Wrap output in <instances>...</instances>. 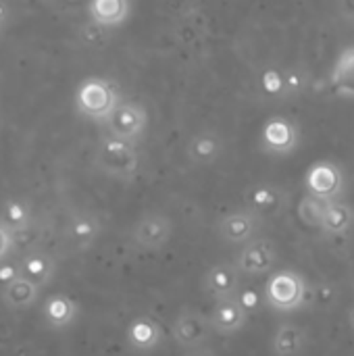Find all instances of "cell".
Masks as SVG:
<instances>
[{
    "label": "cell",
    "instance_id": "6da1fadb",
    "mask_svg": "<svg viewBox=\"0 0 354 356\" xmlns=\"http://www.w3.org/2000/svg\"><path fill=\"white\" fill-rule=\"evenodd\" d=\"M73 100H75V111L81 117L102 125L113 115V111L123 102L117 83L108 77H98V75L81 79Z\"/></svg>",
    "mask_w": 354,
    "mask_h": 356
},
{
    "label": "cell",
    "instance_id": "7a4b0ae2",
    "mask_svg": "<svg viewBox=\"0 0 354 356\" xmlns=\"http://www.w3.org/2000/svg\"><path fill=\"white\" fill-rule=\"evenodd\" d=\"M94 163L104 175L121 179V181H129L140 171V152L136 144H129L111 134H104L98 140Z\"/></svg>",
    "mask_w": 354,
    "mask_h": 356
},
{
    "label": "cell",
    "instance_id": "3957f363",
    "mask_svg": "<svg viewBox=\"0 0 354 356\" xmlns=\"http://www.w3.org/2000/svg\"><path fill=\"white\" fill-rule=\"evenodd\" d=\"M265 302L277 313H294L309 302V284L294 269H277L265 284Z\"/></svg>",
    "mask_w": 354,
    "mask_h": 356
},
{
    "label": "cell",
    "instance_id": "277c9868",
    "mask_svg": "<svg viewBox=\"0 0 354 356\" xmlns=\"http://www.w3.org/2000/svg\"><path fill=\"white\" fill-rule=\"evenodd\" d=\"M305 188L307 194L330 204L344 200L346 192V177L338 163L334 161H315L305 173Z\"/></svg>",
    "mask_w": 354,
    "mask_h": 356
},
{
    "label": "cell",
    "instance_id": "5b68a950",
    "mask_svg": "<svg viewBox=\"0 0 354 356\" xmlns=\"http://www.w3.org/2000/svg\"><path fill=\"white\" fill-rule=\"evenodd\" d=\"M213 336L215 334L211 330L209 315H204L196 309H182L171 323V340L184 353L209 346Z\"/></svg>",
    "mask_w": 354,
    "mask_h": 356
},
{
    "label": "cell",
    "instance_id": "8992f818",
    "mask_svg": "<svg viewBox=\"0 0 354 356\" xmlns=\"http://www.w3.org/2000/svg\"><path fill=\"white\" fill-rule=\"evenodd\" d=\"M104 127L111 136L138 146L148 129V111L142 102L123 100L106 119Z\"/></svg>",
    "mask_w": 354,
    "mask_h": 356
},
{
    "label": "cell",
    "instance_id": "52a82bcc",
    "mask_svg": "<svg viewBox=\"0 0 354 356\" xmlns=\"http://www.w3.org/2000/svg\"><path fill=\"white\" fill-rule=\"evenodd\" d=\"M129 238L134 246H138L140 250L159 252L173 238V221L165 213H159V211L146 213L134 223Z\"/></svg>",
    "mask_w": 354,
    "mask_h": 356
},
{
    "label": "cell",
    "instance_id": "ba28073f",
    "mask_svg": "<svg viewBox=\"0 0 354 356\" xmlns=\"http://www.w3.org/2000/svg\"><path fill=\"white\" fill-rule=\"evenodd\" d=\"M263 227V217L250 209H236L225 213L217 223V236L230 246H246L257 240V234Z\"/></svg>",
    "mask_w": 354,
    "mask_h": 356
},
{
    "label": "cell",
    "instance_id": "9c48e42d",
    "mask_svg": "<svg viewBox=\"0 0 354 356\" xmlns=\"http://www.w3.org/2000/svg\"><path fill=\"white\" fill-rule=\"evenodd\" d=\"M277 246L273 240L267 238H257L250 244L242 246L238 252L234 265L240 271V275L246 277H261V275H271L275 265H277Z\"/></svg>",
    "mask_w": 354,
    "mask_h": 356
},
{
    "label": "cell",
    "instance_id": "30bf717a",
    "mask_svg": "<svg viewBox=\"0 0 354 356\" xmlns=\"http://www.w3.org/2000/svg\"><path fill=\"white\" fill-rule=\"evenodd\" d=\"M300 142L298 127L292 119L275 115L261 129V150L271 156H290Z\"/></svg>",
    "mask_w": 354,
    "mask_h": 356
},
{
    "label": "cell",
    "instance_id": "8fae6325",
    "mask_svg": "<svg viewBox=\"0 0 354 356\" xmlns=\"http://www.w3.org/2000/svg\"><path fill=\"white\" fill-rule=\"evenodd\" d=\"M246 209L255 211L259 217H277L288 209V198L290 194L277 186V184H255L252 188L246 190Z\"/></svg>",
    "mask_w": 354,
    "mask_h": 356
},
{
    "label": "cell",
    "instance_id": "7c38bea8",
    "mask_svg": "<svg viewBox=\"0 0 354 356\" xmlns=\"http://www.w3.org/2000/svg\"><path fill=\"white\" fill-rule=\"evenodd\" d=\"M240 271L236 269L234 263H215L213 267H209V271L202 277V288L204 292L215 300H230V298H238L240 294Z\"/></svg>",
    "mask_w": 354,
    "mask_h": 356
},
{
    "label": "cell",
    "instance_id": "4fadbf2b",
    "mask_svg": "<svg viewBox=\"0 0 354 356\" xmlns=\"http://www.w3.org/2000/svg\"><path fill=\"white\" fill-rule=\"evenodd\" d=\"M248 317H250L248 311L242 307V302L238 298L215 302L211 313H209L211 330L215 336H221V338H230V336L240 334L246 327Z\"/></svg>",
    "mask_w": 354,
    "mask_h": 356
},
{
    "label": "cell",
    "instance_id": "5bb4252c",
    "mask_svg": "<svg viewBox=\"0 0 354 356\" xmlns=\"http://www.w3.org/2000/svg\"><path fill=\"white\" fill-rule=\"evenodd\" d=\"M223 152H225V140L215 129L196 131L186 146V156L190 159V163L200 167L217 163L223 156Z\"/></svg>",
    "mask_w": 354,
    "mask_h": 356
},
{
    "label": "cell",
    "instance_id": "9a60e30c",
    "mask_svg": "<svg viewBox=\"0 0 354 356\" xmlns=\"http://www.w3.org/2000/svg\"><path fill=\"white\" fill-rule=\"evenodd\" d=\"M125 342L134 353L148 355L163 344V330L150 317H136L125 330Z\"/></svg>",
    "mask_w": 354,
    "mask_h": 356
},
{
    "label": "cell",
    "instance_id": "2e32d148",
    "mask_svg": "<svg viewBox=\"0 0 354 356\" xmlns=\"http://www.w3.org/2000/svg\"><path fill=\"white\" fill-rule=\"evenodd\" d=\"M79 307L67 294H50L42 305V317L50 330H67L77 321Z\"/></svg>",
    "mask_w": 354,
    "mask_h": 356
},
{
    "label": "cell",
    "instance_id": "e0dca14e",
    "mask_svg": "<svg viewBox=\"0 0 354 356\" xmlns=\"http://www.w3.org/2000/svg\"><path fill=\"white\" fill-rule=\"evenodd\" d=\"M131 2L127 0H92L86 6L88 19L104 29L123 25L131 15Z\"/></svg>",
    "mask_w": 354,
    "mask_h": 356
},
{
    "label": "cell",
    "instance_id": "ac0fdd59",
    "mask_svg": "<svg viewBox=\"0 0 354 356\" xmlns=\"http://www.w3.org/2000/svg\"><path fill=\"white\" fill-rule=\"evenodd\" d=\"M21 277L44 290L56 275V261L44 250H31L19 261Z\"/></svg>",
    "mask_w": 354,
    "mask_h": 356
},
{
    "label": "cell",
    "instance_id": "d6986e66",
    "mask_svg": "<svg viewBox=\"0 0 354 356\" xmlns=\"http://www.w3.org/2000/svg\"><path fill=\"white\" fill-rule=\"evenodd\" d=\"M100 232H102L100 219L94 213H88V211L75 213L67 223V240L79 252L88 250L98 240Z\"/></svg>",
    "mask_w": 354,
    "mask_h": 356
},
{
    "label": "cell",
    "instance_id": "ffe728a7",
    "mask_svg": "<svg viewBox=\"0 0 354 356\" xmlns=\"http://www.w3.org/2000/svg\"><path fill=\"white\" fill-rule=\"evenodd\" d=\"M305 348H307V330L290 321H284L275 327L271 338L273 356H300Z\"/></svg>",
    "mask_w": 354,
    "mask_h": 356
},
{
    "label": "cell",
    "instance_id": "44dd1931",
    "mask_svg": "<svg viewBox=\"0 0 354 356\" xmlns=\"http://www.w3.org/2000/svg\"><path fill=\"white\" fill-rule=\"evenodd\" d=\"M330 88L342 96L354 100V44H348L340 50L334 67L330 71Z\"/></svg>",
    "mask_w": 354,
    "mask_h": 356
},
{
    "label": "cell",
    "instance_id": "7402d4cb",
    "mask_svg": "<svg viewBox=\"0 0 354 356\" xmlns=\"http://www.w3.org/2000/svg\"><path fill=\"white\" fill-rule=\"evenodd\" d=\"M354 229V207L348 204L346 200H338V202H330L325 204V213H323V223H321V232L334 238L340 236H348Z\"/></svg>",
    "mask_w": 354,
    "mask_h": 356
},
{
    "label": "cell",
    "instance_id": "603a6c76",
    "mask_svg": "<svg viewBox=\"0 0 354 356\" xmlns=\"http://www.w3.org/2000/svg\"><path fill=\"white\" fill-rule=\"evenodd\" d=\"M40 294H42V290L38 286H33L31 282L23 280V277H19L15 284H10V286L0 290L2 302L8 309H13V311H23V309L33 307L35 300L40 298Z\"/></svg>",
    "mask_w": 354,
    "mask_h": 356
},
{
    "label": "cell",
    "instance_id": "cb8c5ba5",
    "mask_svg": "<svg viewBox=\"0 0 354 356\" xmlns=\"http://www.w3.org/2000/svg\"><path fill=\"white\" fill-rule=\"evenodd\" d=\"M259 90L271 100H286L288 86H286V69L267 67L259 75Z\"/></svg>",
    "mask_w": 354,
    "mask_h": 356
},
{
    "label": "cell",
    "instance_id": "d4e9b609",
    "mask_svg": "<svg viewBox=\"0 0 354 356\" xmlns=\"http://www.w3.org/2000/svg\"><path fill=\"white\" fill-rule=\"evenodd\" d=\"M0 223L8 229V232H23L29 227L31 223V209L27 202L23 200H6L4 209H2V217Z\"/></svg>",
    "mask_w": 354,
    "mask_h": 356
},
{
    "label": "cell",
    "instance_id": "484cf974",
    "mask_svg": "<svg viewBox=\"0 0 354 356\" xmlns=\"http://www.w3.org/2000/svg\"><path fill=\"white\" fill-rule=\"evenodd\" d=\"M323 213H325V202L313 198V196H303L298 200V219L313 229H321L323 223Z\"/></svg>",
    "mask_w": 354,
    "mask_h": 356
},
{
    "label": "cell",
    "instance_id": "4316f807",
    "mask_svg": "<svg viewBox=\"0 0 354 356\" xmlns=\"http://www.w3.org/2000/svg\"><path fill=\"white\" fill-rule=\"evenodd\" d=\"M286 86H288V98L300 96L307 92V88L311 86V75L307 69L300 67H288L286 69Z\"/></svg>",
    "mask_w": 354,
    "mask_h": 356
},
{
    "label": "cell",
    "instance_id": "83f0119b",
    "mask_svg": "<svg viewBox=\"0 0 354 356\" xmlns=\"http://www.w3.org/2000/svg\"><path fill=\"white\" fill-rule=\"evenodd\" d=\"M79 40L88 46H100L108 40V29L88 21L79 27Z\"/></svg>",
    "mask_w": 354,
    "mask_h": 356
},
{
    "label": "cell",
    "instance_id": "f1b7e54d",
    "mask_svg": "<svg viewBox=\"0 0 354 356\" xmlns=\"http://www.w3.org/2000/svg\"><path fill=\"white\" fill-rule=\"evenodd\" d=\"M19 277H21L19 263H2V265H0V286H2V288L15 284Z\"/></svg>",
    "mask_w": 354,
    "mask_h": 356
},
{
    "label": "cell",
    "instance_id": "f546056e",
    "mask_svg": "<svg viewBox=\"0 0 354 356\" xmlns=\"http://www.w3.org/2000/svg\"><path fill=\"white\" fill-rule=\"evenodd\" d=\"M10 248H13V234L0 223V261L10 252Z\"/></svg>",
    "mask_w": 354,
    "mask_h": 356
},
{
    "label": "cell",
    "instance_id": "4dcf8cb0",
    "mask_svg": "<svg viewBox=\"0 0 354 356\" xmlns=\"http://www.w3.org/2000/svg\"><path fill=\"white\" fill-rule=\"evenodd\" d=\"M336 10H338V15H340L342 21L353 23L354 25V2H342V4L336 6Z\"/></svg>",
    "mask_w": 354,
    "mask_h": 356
},
{
    "label": "cell",
    "instance_id": "1f68e13d",
    "mask_svg": "<svg viewBox=\"0 0 354 356\" xmlns=\"http://www.w3.org/2000/svg\"><path fill=\"white\" fill-rule=\"evenodd\" d=\"M182 356H217V355H215V350H213L211 346H202V348H196V350H188V353H184Z\"/></svg>",
    "mask_w": 354,
    "mask_h": 356
},
{
    "label": "cell",
    "instance_id": "d6a6232c",
    "mask_svg": "<svg viewBox=\"0 0 354 356\" xmlns=\"http://www.w3.org/2000/svg\"><path fill=\"white\" fill-rule=\"evenodd\" d=\"M8 17H10V10H8V6L0 2V23H6V21H8Z\"/></svg>",
    "mask_w": 354,
    "mask_h": 356
},
{
    "label": "cell",
    "instance_id": "836d02e7",
    "mask_svg": "<svg viewBox=\"0 0 354 356\" xmlns=\"http://www.w3.org/2000/svg\"><path fill=\"white\" fill-rule=\"evenodd\" d=\"M348 325H351V330H353L354 334V305L348 309Z\"/></svg>",
    "mask_w": 354,
    "mask_h": 356
},
{
    "label": "cell",
    "instance_id": "e575fe53",
    "mask_svg": "<svg viewBox=\"0 0 354 356\" xmlns=\"http://www.w3.org/2000/svg\"><path fill=\"white\" fill-rule=\"evenodd\" d=\"M2 25H4V23H0V29H2Z\"/></svg>",
    "mask_w": 354,
    "mask_h": 356
}]
</instances>
